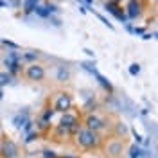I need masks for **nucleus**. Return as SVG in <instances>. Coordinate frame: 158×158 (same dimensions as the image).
<instances>
[{
    "instance_id": "nucleus-12",
    "label": "nucleus",
    "mask_w": 158,
    "mask_h": 158,
    "mask_svg": "<svg viewBox=\"0 0 158 158\" xmlns=\"http://www.w3.org/2000/svg\"><path fill=\"white\" fill-rule=\"evenodd\" d=\"M138 72H140V65H138V63H133V65L129 67V74H131V76H137Z\"/></svg>"
},
{
    "instance_id": "nucleus-13",
    "label": "nucleus",
    "mask_w": 158,
    "mask_h": 158,
    "mask_svg": "<svg viewBox=\"0 0 158 158\" xmlns=\"http://www.w3.org/2000/svg\"><path fill=\"white\" fill-rule=\"evenodd\" d=\"M41 158H59V156L56 155V153H54V151H49V149H47V151H43Z\"/></svg>"
},
{
    "instance_id": "nucleus-5",
    "label": "nucleus",
    "mask_w": 158,
    "mask_h": 158,
    "mask_svg": "<svg viewBox=\"0 0 158 158\" xmlns=\"http://www.w3.org/2000/svg\"><path fill=\"white\" fill-rule=\"evenodd\" d=\"M142 9H144V0H129L128 4H126V13H128L129 18L140 16Z\"/></svg>"
},
{
    "instance_id": "nucleus-17",
    "label": "nucleus",
    "mask_w": 158,
    "mask_h": 158,
    "mask_svg": "<svg viewBox=\"0 0 158 158\" xmlns=\"http://www.w3.org/2000/svg\"><path fill=\"white\" fill-rule=\"evenodd\" d=\"M85 2H88V4H92V2H94V0H85Z\"/></svg>"
},
{
    "instance_id": "nucleus-2",
    "label": "nucleus",
    "mask_w": 158,
    "mask_h": 158,
    "mask_svg": "<svg viewBox=\"0 0 158 158\" xmlns=\"http://www.w3.org/2000/svg\"><path fill=\"white\" fill-rule=\"evenodd\" d=\"M0 156L2 158H18L20 156L18 146H16L11 138L2 140V144H0Z\"/></svg>"
},
{
    "instance_id": "nucleus-18",
    "label": "nucleus",
    "mask_w": 158,
    "mask_h": 158,
    "mask_svg": "<svg viewBox=\"0 0 158 158\" xmlns=\"http://www.w3.org/2000/svg\"><path fill=\"white\" fill-rule=\"evenodd\" d=\"M106 2H117V0H106Z\"/></svg>"
},
{
    "instance_id": "nucleus-4",
    "label": "nucleus",
    "mask_w": 158,
    "mask_h": 158,
    "mask_svg": "<svg viewBox=\"0 0 158 158\" xmlns=\"http://www.w3.org/2000/svg\"><path fill=\"white\" fill-rule=\"evenodd\" d=\"M70 108H72V97H70L69 94H59L56 102H54V110L61 111V113H67Z\"/></svg>"
},
{
    "instance_id": "nucleus-7",
    "label": "nucleus",
    "mask_w": 158,
    "mask_h": 158,
    "mask_svg": "<svg viewBox=\"0 0 158 158\" xmlns=\"http://www.w3.org/2000/svg\"><path fill=\"white\" fill-rule=\"evenodd\" d=\"M85 128L97 133L99 129L104 128V120H102V118H99L97 115H88V117L85 118Z\"/></svg>"
},
{
    "instance_id": "nucleus-6",
    "label": "nucleus",
    "mask_w": 158,
    "mask_h": 158,
    "mask_svg": "<svg viewBox=\"0 0 158 158\" xmlns=\"http://www.w3.org/2000/svg\"><path fill=\"white\" fill-rule=\"evenodd\" d=\"M124 151V144L120 140H110L106 144V156L110 158H118Z\"/></svg>"
},
{
    "instance_id": "nucleus-3",
    "label": "nucleus",
    "mask_w": 158,
    "mask_h": 158,
    "mask_svg": "<svg viewBox=\"0 0 158 158\" xmlns=\"http://www.w3.org/2000/svg\"><path fill=\"white\" fill-rule=\"evenodd\" d=\"M25 76H27V79H29V81H34V83L43 81V79H45V69H43L41 65H38V63H32V65H29V67H27V70H25Z\"/></svg>"
},
{
    "instance_id": "nucleus-19",
    "label": "nucleus",
    "mask_w": 158,
    "mask_h": 158,
    "mask_svg": "<svg viewBox=\"0 0 158 158\" xmlns=\"http://www.w3.org/2000/svg\"><path fill=\"white\" fill-rule=\"evenodd\" d=\"M0 99H2V90H0Z\"/></svg>"
},
{
    "instance_id": "nucleus-15",
    "label": "nucleus",
    "mask_w": 158,
    "mask_h": 158,
    "mask_svg": "<svg viewBox=\"0 0 158 158\" xmlns=\"http://www.w3.org/2000/svg\"><path fill=\"white\" fill-rule=\"evenodd\" d=\"M118 133H124V131H126V128H124V126H118Z\"/></svg>"
},
{
    "instance_id": "nucleus-14",
    "label": "nucleus",
    "mask_w": 158,
    "mask_h": 158,
    "mask_svg": "<svg viewBox=\"0 0 158 158\" xmlns=\"http://www.w3.org/2000/svg\"><path fill=\"white\" fill-rule=\"evenodd\" d=\"M63 77L65 79L69 77V72H67V70H59V79H63Z\"/></svg>"
},
{
    "instance_id": "nucleus-1",
    "label": "nucleus",
    "mask_w": 158,
    "mask_h": 158,
    "mask_svg": "<svg viewBox=\"0 0 158 158\" xmlns=\"http://www.w3.org/2000/svg\"><path fill=\"white\" fill-rule=\"evenodd\" d=\"M76 140H77V144L81 148L85 149H95L101 146V137H99L95 131H90L86 128H79L77 133H76Z\"/></svg>"
},
{
    "instance_id": "nucleus-10",
    "label": "nucleus",
    "mask_w": 158,
    "mask_h": 158,
    "mask_svg": "<svg viewBox=\"0 0 158 158\" xmlns=\"http://www.w3.org/2000/svg\"><path fill=\"white\" fill-rule=\"evenodd\" d=\"M7 83H11V74L9 72H0V88L6 86Z\"/></svg>"
},
{
    "instance_id": "nucleus-8",
    "label": "nucleus",
    "mask_w": 158,
    "mask_h": 158,
    "mask_svg": "<svg viewBox=\"0 0 158 158\" xmlns=\"http://www.w3.org/2000/svg\"><path fill=\"white\" fill-rule=\"evenodd\" d=\"M77 124H79V122H77V117H76V115H72V113H69V111L63 115L61 122H59V126L65 129V131H70V129L74 128V126H77Z\"/></svg>"
},
{
    "instance_id": "nucleus-16",
    "label": "nucleus",
    "mask_w": 158,
    "mask_h": 158,
    "mask_svg": "<svg viewBox=\"0 0 158 158\" xmlns=\"http://www.w3.org/2000/svg\"><path fill=\"white\" fill-rule=\"evenodd\" d=\"M27 2H31V4H34V6L38 4V0H27Z\"/></svg>"
},
{
    "instance_id": "nucleus-11",
    "label": "nucleus",
    "mask_w": 158,
    "mask_h": 158,
    "mask_svg": "<svg viewBox=\"0 0 158 158\" xmlns=\"http://www.w3.org/2000/svg\"><path fill=\"white\" fill-rule=\"evenodd\" d=\"M129 156L131 158H138L140 156V149H138L137 146H131V149H129Z\"/></svg>"
},
{
    "instance_id": "nucleus-9",
    "label": "nucleus",
    "mask_w": 158,
    "mask_h": 158,
    "mask_svg": "<svg viewBox=\"0 0 158 158\" xmlns=\"http://www.w3.org/2000/svg\"><path fill=\"white\" fill-rule=\"evenodd\" d=\"M104 9L110 11L111 15H115L118 20H126L124 11H122V7H118V6H117V2H106V4H104Z\"/></svg>"
}]
</instances>
